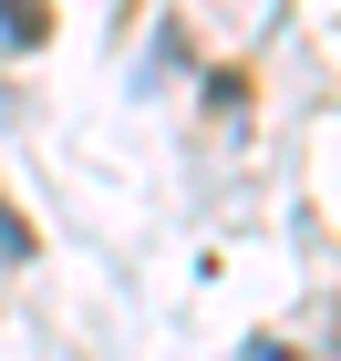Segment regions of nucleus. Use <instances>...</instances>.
<instances>
[{"mask_svg": "<svg viewBox=\"0 0 341 361\" xmlns=\"http://www.w3.org/2000/svg\"><path fill=\"white\" fill-rule=\"evenodd\" d=\"M0 31H11V52H42L52 42V0H0Z\"/></svg>", "mask_w": 341, "mask_h": 361, "instance_id": "nucleus-1", "label": "nucleus"}, {"mask_svg": "<svg viewBox=\"0 0 341 361\" xmlns=\"http://www.w3.org/2000/svg\"><path fill=\"white\" fill-rule=\"evenodd\" d=\"M0 258H31V227L11 217V196H0Z\"/></svg>", "mask_w": 341, "mask_h": 361, "instance_id": "nucleus-2", "label": "nucleus"}]
</instances>
